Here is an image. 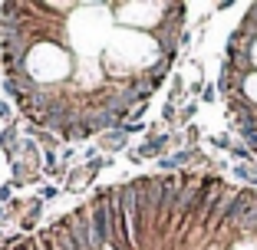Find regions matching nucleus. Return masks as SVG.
<instances>
[{"instance_id":"f257e3e1","label":"nucleus","mask_w":257,"mask_h":250,"mask_svg":"<svg viewBox=\"0 0 257 250\" xmlns=\"http://www.w3.org/2000/svg\"><path fill=\"white\" fill-rule=\"evenodd\" d=\"M136 191V217H132V247L136 250H155L162 230V188L159 174H142L132 181Z\"/></svg>"},{"instance_id":"f03ea898","label":"nucleus","mask_w":257,"mask_h":250,"mask_svg":"<svg viewBox=\"0 0 257 250\" xmlns=\"http://www.w3.org/2000/svg\"><path fill=\"white\" fill-rule=\"evenodd\" d=\"M109 197H112V188H96V194H92L89 204H86V214H89V240H92V250H109V243H112Z\"/></svg>"},{"instance_id":"7ed1b4c3","label":"nucleus","mask_w":257,"mask_h":250,"mask_svg":"<svg viewBox=\"0 0 257 250\" xmlns=\"http://www.w3.org/2000/svg\"><path fill=\"white\" fill-rule=\"evenodd\" d=\"M168 142H172V135H168V132H159V135H149L142 145H139V152H132V155H136L139 161H145V158H155V161H159L162 155H165V145H168Z\"/></svg>"},{"instance_id":"20e7f679","label":"nucleus","mask_w":257,"mask_h":250,"mask_svg":"<svg viewBox=\"0 0 257 250\" xmlns=\"http://www.w3.org/2000/svg\"><path fill=\"white\" fill-rule=\"evenodd\" d=\"M83 138H89V125L83 122V115H79V109H76V115L69 119L66 129H63V142H83Z\"/></svg>"},{"instance_id":"39448f33","label":"nucleus","mask_w":257,"mask_h":250,"mask_svg":"<svg viewBox=\"0 0 257 250\" xmlns=\"http://www.w3.org/2000/svg\"><path fill=\"white\" fill-rule=\"evenodd\" d=\"M168 69H172V60H162V56H159V60H155V63H149V66H145L142 73H145V76L152 79V86H155V89H159V86L165 83Z\"/></svg>"},{"instance_id":"423d86ee","label":"nucleus","mask_w":257,"mask_h":250,"mask_svg":"<svg viewBox=\"0 0 257 250\" xmlns=\"http://www.w3.org/2000/svg\"><path fill=\"white\" fill-rule=\"evenodd\" d=\"M125 142H128V135H125L122 129L99 135V148H106V152H122V148H125Z\"/></svg>"},{"instance_id":"0eeeda50","label":"nucleus","mask_w":257,"mask_h":250,"mask_svg":"<svg viewBox=\"0 0 257 250\" xmlns=\"http://www.w3.org/2000/svg\"><path fill=\"white\" fill-rule=\"evenodd\" d=\"M40 214H43V201H40V197H30L27 211L20 214V227H23V230H33V224L40 220Z\"/></svg>"},{"instance_id":"6e6552de","label":"nucleus","mask_w":257,"mask_h":250,"mask_svg":"<svg viewBox=\"0 0 257 250\" xmlns=\"http://www.w3.org/2000/svg\"><path fill=\"white\" fill-rule=\"evenodd\" d=\"M231 174H234V181H241L244 188H257V165H241V161H237V165L231 168Z\"/></svg>"},{"instance_id":"1a4fd4ad","label":"nucleus","mask_w":257,"mask_h":250,"mask_svg":"<svg viewBox=\"0 0 257 250\" xmlns=\"http://www.w3.org/2000/svg\"><path fill=\"white\" fill-rule=\"evenodd\" d=\"M89 181H92V174H89V168H86V165H79V168H69L66 191H79V188H86Z\"/></svg>"},{"instance_id":"9d476101","label":"nucleus","mask_w":257,"mask_h":250,"mask_svg":"<svg viewBox=\"0 0 257 250\" xmlns=\"http://www.w3.org/2000/svg\"><path fill=\"white\" fill-rule=\"evenodd\" d=\"M14 191H17V184H14V181L0 188V204H4V207H7V204H14Z\"/></svg>"},{"instance_id":"9b49d317","label":"nucleus","mask_w":257,"mask_h":250,"mask_svg":"<svg viewBox=\"0 0 257 250\" xmlns=\"http://www.w3.org/2000/svg\"><path fill=\"white\" fill-rule=\"evenodd\" d=\"M43 168L56 171V148H43Z\"/></svg>"},{"instance_id":"f8f14e48","label":"nucleus","mask_w":257,"mask_h":250,"mask_svg":"<svg viewBox=\"0 0 257 250\" xmlns=\"http://www.w3.org/2000/svg\"><path fill=\"white\" fill-rule=\"evenodd\" d=\"M201 99L204 102H214V99H218V86H211V83L201 86Z\"/></svg>"},{"instance_id":"ddd939ff","label":"nucleus","mask_w":257,"mask_h":250,"mask_svg":"<svg viewBox=\"0 0 257 250\" xmlns=\"http://www.w3.org/2000/svg\"><path fill=\"white\" fill-rule=\"evenodd\" d=\"M162 119H165V122H175V119H178V106L165 102V109H162Z\"/></svg>"},{"instance_id":"4468645a","label":"nucleus","mask_w":257,"mask_h":250,"mask_svg":"<svg viewBox=\"0 0 257 250\" xmlns=\"http://www.w3.org/2000/svg\"><path fill=\"white\" fill-rule=\"evenodd\" d=\"M195 112H198V102H188V106L182 109V122H188V119H195Z\"/></svg>"},{"instance_id":"2eb2a0df","label":"nucleus","mask_w":257,"mask_h":250,"mask_svg":"<svg viewBox=\"0 0 257 250\" xmlns=\"http://www.w3.org/2000/svg\"><path fill=\"white\" fill-rule=\"evenodd\" d=\"M0 122H10V106L0 99Z\"/></svg>"},{"instance_id":"dca6fc26","label":"nucleus","mask_w":257,"mask_h":250,"mask_svg":"<svg viewBox=\"0 0 257 250\" xmlns=\"http://www.w3.org/2000/svg\"><path fill=\"white\" fill-rule=\"evenodd\" d=\"M0 83H4V76H0Z\"/></svg>"}]
</instances>
